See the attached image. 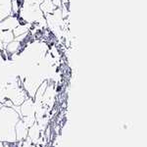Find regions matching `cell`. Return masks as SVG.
Segmentation results:
<instances>
[{"instance_id": "cell-1", "label": "cell", "mask_w": 147, "mask_h": 147, "mask_svg": "<svg viewBox=\"0 0 147 147\" xmlns=\"http://www.w3.org/2000/svg\"><path fill=\"white\" fill-rule=\"evenodd\" d=\"M21 23L22 22L18 16L11 15L0 21V30H12L13 32V30H15Z\"/></svg>"}, {"instance_id": "cell-2", "label": "cell", "mask_w": 147, "mask_h": 147, "mask_svg": "<svg viewBox=\"0 0 147 147\" xmlns=\"http://www.w3.org/2000/svg\"><path fill=\"white\" fill-rule=\"evenodd\" d=\"M11 15H13L12 0H0V21Z\"/></svg>"}, {"instance_id": "cell-3", "label": "cell", "mask_w": 147, "mask_h": 147, "mask_svg": "<svg viewBox=\"0 0 147 147\" xmlns=\"http://www.w3.org/2000/svg\"><path fill=\"white\" fill-rule=\"evenodd\" d=\"M39 8L44 16H48V15H51L58 7L54 4V2L52 1V0H43V1L39 4Z\"/></svg>"}, {"instance_id": "cell-4", "label": "cell", "mask_w": 147, "mask_h": 147, "mask_svg": "<svg viewBox=\"0 0 147 147\" xmlns=\"http://www.w3.org/2000/svg\"><path fill=\"white\" fill-rule=\"evenodd\" d=\"M30 28H32V25H30V24L21 23L15 30H13V34H14V36H15V38L16 37L21 36V35L28 34L30 30Z\"/></svg>"}, {"instance_id": "cell-5", "label": "cell", "mask_w": 147, "mask_h": 147, "mask_svg": "<svg viewBox=\"0 0 147 147\" xmlns=\"http://www.w3.org/2000/svg\"><path fill=\"white\" fill-rule=\"evenodd\" d=\"M15 39L12 30H0V42L2 44H8Z\"/></svg>"}]
</instances>
